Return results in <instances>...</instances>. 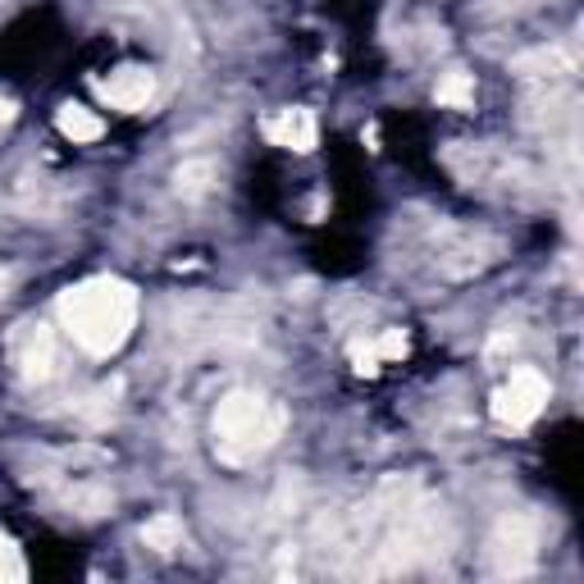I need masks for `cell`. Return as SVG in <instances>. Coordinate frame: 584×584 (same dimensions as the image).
Returning a JSON list of instances; mask_svg holds the SVG:
<instances>
[{"label": "cell", "mask_w": 584, "mask_h": 584, "mask_svg": "<svg viewBox=\"0 0 584 584\" xmlns=\"http://www.w3.org/2000/svg\"><path fill=\"white\" fill-rule=\"evenodd\" d=\"M60 325L87 357H115L137 325V288L96 274L60 293Z\"/></svg>", "instance_id": "6da1fadb"}, {"label": "cell", "mask_w": 584, "mask_h": 584, "mask_svg": "<svg viewBox=\"0 0 584 584\" xmlns=\"http://www.w3.org/2000/svg\"><path fill=\"white\" fill-rule=\"evenodd\" d=\"M284 434V411L261 393H229L215 411V453L229 466H247Z\"/></svg>", "instance_id": "7a4b0ae2"}, {"label": "cell", "mask_w": 584, "mask_h": 584, "mask_svg": "<svg viewBox=\"0 0 584 584\" xmlns=\"http://www.w3.org/2000/svg\"><path fill=\"white\" fill-rule=\"evenodd\" d=\"M548 380L534 370V365H521L511 380L493 393V421L498 425H511V429H525L543 416V406H548Z\"/></svg>", "instance_id": "3957f363"}, {"label": "cell", "mask_w": 584, "mask_h": 584, "mask_svg": "<svg viewBox=\"0 0 584 584\" xmlns=\"http://www.w3.org/2000/svg\"><path fill=\"white\" fill-rule=\"evenodd\" d=\"M100 96H106L115 110H147V100L156 96V74L142 64H124L110 78H100Z\"/></svg>", "instance_id": "277c9868"}, {"label": "cell", "mask_w": 584, "mask_h": 584, "mask_svg": "<svg viewBox=\"0 0 584 584\" xmlns=\"http://www.w3.org/2000/svg\"><path fill=\"white\" fill-rule=\"evenodd\" d=\"M261 132L269 137L274 147H288V151H316V137H320L311 110H274L261 124Z\"/></svg>", "instance_id": "5b68a950"}, {"label": "cell", "mask_w": 584, "mask_h": 584, "mask_svg": "<svg viewBox=\"0 0 584 584\" xmlns=\"http://www.w3.org/2000/svg\"><path fill=\"white\" fill-rule=\"evenodd\" d=\"M19 365H23L28 380H46V374L55 370V342H51V333L42 325L23 333V342H19Z\"/></svg>", "instance_id": "8992f818"}, {"label": "cell", "mask_w": 584, "mask_h": 584, "mask_svg": "<svg viewBox=\"0 0 584 584\" xmlns=\"http://www.w3.org/2000/svg\"><path fill=\"white\" fill-rule=\"evenodd\" d=\"M55 128L68 137L74 147H83V142H96L100 132H106V124H100V115L96 110H87V106H60V115H55Z\"/></svg>", "instance_id": "52a82bcc"}, {"label": "cell", "mask_w": 584, "mask_h": 584, "mask_svg": "<svg viewBox=\"0 0 584 584\" xmlns=\"http://www.w3.org/2000/svg\"><path fill=\"white\" fill-rule=\"evenodd\" d=\"M215 183H220V164H215V160H183L179 174H174V188H179V197H188V201H197V197H205V192H215Z\"/></svg>", "instance_id": "ba28073f"}, {"label": "cell", "mask_w": 584, "mask_h": 584, "mask_svg": "<svg viewBox=\"0 0 584 584\" xmlns=\"http://www.w3.org/2000/svg\"><path fill=\"white\" fill-rule=\"evenodd\" d=\"M530 543H534V539H530V530H525L521 521H517V525L507 521V525H502V534H498V558H502V571H530V558H534V553H530Z\"/></svg>", "instance_id": "9c48e42d"}, {"label": "cell", "mask_w": 584, "mask_h": 584, "mask_svg": "<svg viewBox=\"0 0 584 584\" xmlns=\"http://www.w3.org/2000/svg\"><path fill=\"white\" fill-rule=\"evenodd\" d=\"M142 543L147 548H156V553H179V548L188 543V530H183V521L179 517H156V521H147L142 525Z\"/></svg>", "instance_id": "30bf717a"}, {"label": "cell", "mask_w": 584, "mask_h": 584, "mask_svg": "<svg viewBox=\"0 0 584 584\" xmlns=\"http://www.w3.org/2000/svg\"><path fill=\"white\" fill-rule=\"evenodd\" d=\"M434 100H438V106H448V110H466L475 100V78L461 74V68H453V74L434 87Z\"/></svg>", "instance_id": "8fae6325"}, {"label": "cell", "mask_w": 584, "mask_h": 584, "mask_svg": "<svg viewBox=\"0 0 584 584\" xmlns=\"http://www.w3.org/2000/svg\"><path fill=\"white\" fill-rule=\"evenodd\" d=\"M23 575H28V566H23V558H19L14 539L0 534V584H6V580H23Z\"/></svg>", "instance_id": "7c38bea8"}, {"label": "cell", "mask_w": 584, "mask_h": 584, "mask_svg": "<svg viewBox=\"0 0 584 584\" xmlns=\"http://www.w3.org/2000/svg\"><path fill=\"white\" fill-rule=\"evenodd\" d=\"M374 357H380V361H397V357H406V333H402V329L380 333V342H374Z\"/></svg>", "instance_id": "4fadbf2b"}, {"label": "cell", "mask_w": 584, "mask_h": 584, "mask_svg": "<svg viewBox=\"0 0 584 584\" xmlns=\"http://www.w3.org/2000/svg\"><path fill=\"white\" fill-rule=\"evenodd\" d=\"M14 124V106H10V100H0V132H6Z\"/></svg>", "instance_id": "5bb4252c"}]
</instances>
